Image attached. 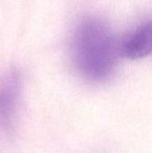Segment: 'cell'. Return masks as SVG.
<instances>
[{
  "mask_svg": "<svg viewBox=\"0 0 152 153\" xmlns=\"http://www.w3.org/2000/svg\"><path fill=\"white\" fill-rule=\"evenodd\" d=\"M70 52L79 75L92 82L110 77L120 55L119 40L110 26L94 16L81 18L71 34Z\"/></svg>",
  "mask_w": 152,
  "mask_h": 153,
  "instance_id": "6da1fadb",
  "label": "cell"
},
{
  "mask_svg": "<svg viewBox=\"0 0 152 153\" xmlns=\"http://www.w3.org/2000/svg\"><path fill=\"white\" fill-rule=\"evenodd\" d=\"M23 93V75L10 68L0 75V130L10 132L15 126Z\"/></svg>",
  "mask_w": 152,
  "mask_h": 153,
  "instance_id": "7a4b0ae2",
  "label": "cell"
},
{
  "mask_svg": "<svg viewBox=\"0 0 152 153\" xmlns=\"http://www.w3.org/2000/svg\"><path fill=\"white\" fill-rule=\"evenodd\" d=\"M120 55L129 59H141L151 52V23L141 21L119 41Z\"/></svg>",
  "mask_w": 152,
  "mask_h": 153,
  "instance_id": "3957f363",
  "label": "cell"
}]
</instances>
